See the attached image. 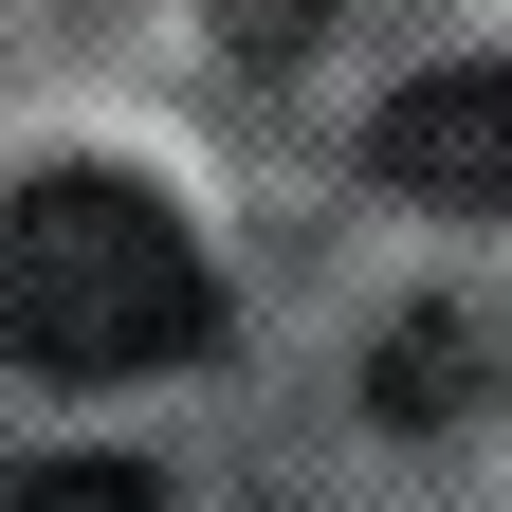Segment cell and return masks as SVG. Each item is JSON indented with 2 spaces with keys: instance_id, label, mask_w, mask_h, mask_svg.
Segmentation results:
<instances>
[{
  "instance_id": "cell-1",
  "label": "cell",
  "mask_w": 512,
  "mask_h": 512,
  "mask_svg": "<svg viewBox=\"0 0 512 512\" xmlns=\"http://www.w3.org/2000/svg\"><path fill=\"white\" fill-rule=\"evenodd\" d=\"M202 330H220V275L183 238V202H147L110 165H55L0 202V366L128 384V366H183Z\"/></svg>"
},
{
  "instance_id": "cell-5",
  "label": "cell",
  "mask_w": 512,
  "mask_h": 512,
  "mask_svg": "<svg viewBox=\"0 0 512 512\" xmlns=\"http://www.w3.org/2000/svg\"><path fill=\"white\" fill-rule=\"evenodd\" d=\"M311 19H330V0H238V37H256V55H275V37H311Z\"/></svg>"
},
{
  "instance_id": "cell-2",
  "label": "cell",
  "mask_w": 512,
  "mask_h": 512,
  "mask_svg": "<svg viewBox=\"0 0 512 512\" xmlns=\"http://www.w3.org/2000/svg\"><path fill=\"white\" fill-rule=\"evenodd\" d=\"M366 165L403 202H458V220H512V55H458V74H403L366 110Z\"/></svg>"
},
{
  "instance_id": "cell-4",
  "label": "cell",
  "mask_w": 512,
  "mask_h": 512,
  "mask_svg": "<svg viewBox=\"0 0 512 512\" xmlns=\"http://www.w3.org/2000/svg\"><path fill=\"white\" fill-rule=\"evenodd\" d=\"M0 512H165V476H147V458H37Z\"/></svg>"
},
{
  "instance_id": "cell-3",
  "label": "cell",
  "mask_w": 512,
  "mask_h": 512,
  "mask_svg": "<svg viewBox=\"0 0 512 512\" xmlns=\"http://www.w3.org/2000/svg\"><path fill=\"white\" fill-rule=\"evenodd\" d=\"M476 403V330H384V421H439Z\"/></svg>"
}]
</instances>
